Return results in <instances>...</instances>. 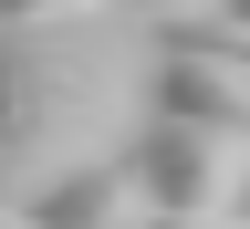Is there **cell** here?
I'll return each mask as SVG.
<instances>
[{
  "label": "cell",
  "mask_w": 250,
  "mask_h": 229,
  "mask_svg": "<svg viewBox=\"0 0 250 229\" xmlns=\"http://www.w3.org/2000/svg\"><path fill=\"white\" fill-rule=\"evenodd\" d=\"M62 11H115V0H0V21H62Z\"/></svg>",
  "instance_id": "cell-6"
},
{
  "label": "cell",
  "mask_w": 250,
  "mask_h": 229,
  "mask_svg": "<svg viewBox=\"0 0 250 229\" xmlns=\"http://www.w3.org/2000/svg\"><path fill=\"white\" fill-rule=\"evenodd\" d=\"M136 187L146 208H240L250 198V136H229V125H198V115H146L136 136Z\"/></svg>",
  "instance_id": "cell-2"
},
{
  "label": "cell",
  "mask_w": 250,
  "mask_h": 229,
  "mask_svg": "<svg viewBox=\"0 0 250 229\" xmlns=\"http://www.w3.org/2000/svg\"><path fill=\"white\" fill-rule=\"evenodd\" d=\"M156 115H198L250 136V52L240 42H198V31H156V73H146Z\"/></svg>",
  "instance_id": "cell-3"
},
{
  "label": "cell",
  "mask_w": 250,
  "mask_h": 229,
  "mask_svg": "<svg viewBox=\"0 0 250 229\" xmlns=\"http://www.w3.org/2000/svg\"><path fill=\"white\" fill-rule=\"evenodd\" d=\"M31 219L42 229H146V187H136L125 156H83L31 198Z\"/></svg>",
  "instance_id": "cell-4"
},
{
  "label": "cell",
  "mask_w": 250,
  "mask_h": 229,
  "mask_svg": "<svg viewBox=\"0 0 250 229\" xmlns=\"http://www.w3.org/2000/svg\"><path fill=\"white\" fill-rule=\"evenodd\" d=\"M125 11H62V21H0V208H31L62 167L125 146L136 115V42Z\"/></svg>",
  "instance_id": "cell-1"
},
{
  "label": "cell",
  "mask_w": 250,
  "mask_h": 229,
  "mask_svg": "<svg viewBox=\"0 0 250 229\" xmlns=\"http://www.w3.org/2000/svg\"><path fill=\"white\" fill-rule=\"evenodd\" d=\"M146 229H250L240 208H198V219H188V208H146Z\"/></svg>",
  "instance_id": "cell-5"
},
{
  "label": "cell",
  "mask_w": 250,
  "mask_h": 229,
  "mask_svg": "<svg viewBox=\"0 0 250 229\" xmlns=\"http://www.w3.org/2000/svg\"><path fill=\"white\" fill-rule=\"evenodd\" d=\"M0 229H42V219H31V208H0Z\"/></svg>",
  "instance_id": "cell-8"
},
{
  "label": "cell",
  "mask_w": 250,
  "mask_h": 229,
  "mask_svg": "<svg viewBox=\"0 0 250 229\" xmlns=\"http://www.w3.org/2000/svg\"><path fill=\"white\" fill-rule=\"evenodd\" d=\"M188 21H208V31H250V0H208V11H188Z\"/></svg>",
  "instance_id": "cell-7"
}]
</instances>
